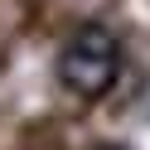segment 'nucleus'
<instances>
[{
	"mask_svg": "<svg viewBox=\"0 0 150 150\" xmlns=\"http://www.w3.org/2000/svg\"><path fill=\"white\" fill-rule=\"evenodd\" d=\"M121 73V44L102 24H82L58 53V82L78 97H102Z\"/></svg>",
	"mask_w": 150,
	"mask_h": 150,
	"instance_id": "nucleus-1",
	"label": "nucleus"
}]
</instances>
